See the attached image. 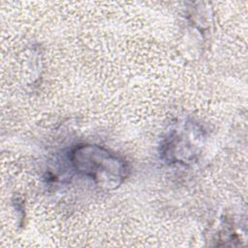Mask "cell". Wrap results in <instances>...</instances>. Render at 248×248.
Instances as JSON below:
<instances>
[{"label": "cell", "instance_id": "6da1fadb", "mask_svg": "<svg viewBox=\"0 0 248 248\" xmlns=\"http://www.w3.org/2000/svg\"><path fill=\"white\" fill-rule=\"evenodd\" d=\"M71 161L78 172L106 189L116 188L128 173L123 159L97 145L77 146L72 152Z\"/></svg>", "mask_w": 248, "mask_h": 248}]
</instances>
